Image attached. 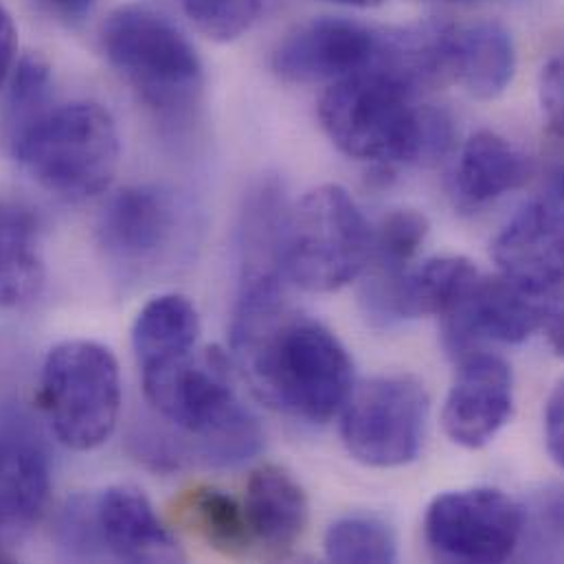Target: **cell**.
Returning <instances> with one entry per match:
<instances>
[{
  "label": "cell",
  "mask_w": 564,
  "mask_h": 564,
  "mask_svg": "<svg viewBox=\"0 0 564 564\" xmlns=\"http://www.w3.org/2000/svg\"><path fill=\"white\" fill-rule=\"evenodd\" d=\"M231 347L258 398L299 420L327 422L354 389L351 358L336 334L285 303L234 314Z\"/></svg>",
  "instance_id": "6da1fadb"
},
{
  "label": "cell",
  "mask_w": 564,
  "mask_h": 564,
  "mask_svg": "<svg viewBox=\"0 0 564 564\" xmlns=\"http://www.w3.org/2000/svg\"><path fill=\"white\" fill-rule=\"evenodd\" d=\"M141 376L152 409L178 431L176 437L161 433L170 470L189 459L238 466L260 453L262 426L238 400L223 349H194L181 360L143 369Z\"/></svg>",
  "instance_id": "7a4b0ae2"
},
{
  "label": "cell",
  "mask_w": 564,
  "mask_h": 564,
  "mask_svg": "<svg viewBox=\"0 0 564 564\" xmlns=\"http://www.w3.org/2000/svg\"><path fill=\"white\" fill-rule=\"evenodd\" d=\"M13 159L48 194L86 200L117 174L121 141L112 115L95 101L46 108L13 130Z\"/></svg>",
  "instance_id": "3957f363"
},
{
  "label": "cell",
  "mask_w": 564,
  "mask_h": 564,
  "mask_svg": "<svg viewBox=\"0 0 564 564\" xmlns=\"http://www.w3.org/2000/svg\"><path fill=\"white\" fill-rule=\"evenodd\" d=\"M110 66L161 117L189 115L203 95L205 70L189 37L159 9L141 2L117 7L101 26Z\"/></svg>",
  "instance_id": "277c9868"
},
{
  "label": "cell",
  "mask_w": 564,
  "mask_h": 564,
  "mask_svg": "<svg viewBox=\"0 0 564 564\" xmlns=\"http://www.w3.org/2000/svg\"><path fill=\"white\" fill-rule=\"evenodd\" d=\"M415 95L398 77L369 66L327 86L318 119L343 154L387 174L395 165H415L422 108Z\"/></svg>",
  "instance_id": "5b68a950"
},
{
  "label": "cell",
  "mask_w": 564,
  "mask_h": 564,
  "mask_svg": "<svg viewBox=\"0 0 564 564\" xmlns=\"http://www.w3.org/2000/svg\"><path fill=\"white\" fill-rule=\"evenodd\" d=\"M371 258V227L338 185H321L290 207L283 238V278L307 292L354 282Z\"/></svg>",
  "instance_id": "8992f818"
},
{
  "label": "cell",
  "mask_w": 564,
  "mask_h": 564,
  "mask_svg": "<svg viewBox=\"0 0 564 564\" xmlns=\"http://www.w3.org/2000/svg\"><path fill=\"white\" fill-rule=\"evenodd\" d=\"M40 398L55 437L70 451H95L110 440L121 413V373L101 343L55 345L42 365Z\"/></svg>",
  "instance_id": "52a82bcc"
},
{
  "label": "cell",
  "mask_w": 564,
  "mask_h": 564,
  "mask_svg": "<svg viewBox=\"0 0 564 564\" xmlns=\"http://www.w3.org/2000/svg\"><path fill=\"white\" fill-rule=\"evenodd\" d=\"M426 420L429 395L417 378L376 376L351 389L343 406L340 435L360 464L398 468L420 455Z\"/></svg>",
  "instance_id": "ba28073f"
},
{
  "label": "cell",
  "mask_w": 564,
  "mask_h": 564,
  "mask_svg": "<svg viewBox=\"0 0 564 564\" xmlns=\"http://www.w3.org/2000/svg\"><path fill=\"white\" fill-rule=\"evenodd\" d=\"M523 508L495 488L440 495L426 510L424 539L444 563L499 564L521 547Z\"/></svg>",
  "instance_id": "9c48e42d"
},
{
  "label": "cell",
  "mask_w": 564,
  "mask_h": 564,
  "mask_svg": "<svg viewBox=\"0 0 564 564\" xmlns=\"http://www.w3.org/2000/svg\"><path fill=\"white\" fill-rule=\"evenodd\" d=\"M185 231V207L163 185H132L117 192L97 223L106 260L132 278L165 267L176 256Z\"/></svg>",
  "instance_id": "30bf717a"
},
{
  "label": "cell",
  "mask_w": 564,
  "mask_h": 564,
  "mask_svg": "<svg viewBox=\"0 0 564 564\" xmlns=\"http://www.w3.org/2000/svg\"><path fill=\"white\" fill-rule=\"evenodd\" d=\"M444 347L464 358L484 340L517 345L543 329L563 351V303L545 301L503 275L481 278L466 299L444 316Z\"/></svg>",
  "instance_id": "8fae6325"
},
{
  "label": "cell",
  "mask_w": 564,
  "mask_h": 564,
  "mask_svg": "<svg viewBox=\"0 0 564 564\" xmlns=\"http://www.w3.org/2000/svg\"><path fill=\"white\" fill-rule=\"evenodd\" d=\"M501 275L528 292L563 303V174L556 170L547 192L523 205L492 245Z\"/></svg>",
  "instance_id": "7c38bea8"
},
{
  "label": "cell",
  "mask_w": 564,
  "mask_h": 564,
  "mask_svg": "<svg viewBox=\"0 0 564 564\" xmlns=\"http://www.w3.org/2000/svg\"><path fill=\"white\" fill-rule=\"evenodd\" d=\"M378 31L345 18H316L296 26L273 53V70L283 82H338L371 66Z\"/></svg>",
  "instance_id": "4fadbf2b"
},
{
  "label": "cell",
  "mask_w": 564,
  "mask_h": 564,
  "mask_svg": "<svg viewBox=\"0 0 564 564\" xmlns=\"http://www.w3.org/2000/svg\"><path fill=\"white\" fill-rule=\"evenodd\" d=\"M514 409V378L510 365L484 351L462 358L448 391L442 422L446 435L464 448H484L510 422Z\"/></svg>",
  "instance_id": "5bb4252c"
},
{
  "label": "cell",
  "mask_w": 564,
  "mask_h": 564,
  "mask_svg": "<svg viewBox=\"0 0 564 564\" xmlns=\"http://www.w3.org/2000/svg\"><path fill=\"white\" fill-rule=\"evenodd\" d=\"M51 492V459L40 433L20 415L0 422V534L33 525Z\"/></svg>",
  "instance_id": "9a60e30c"
},
{
  "label": "cell",
  "mask_w": 564,
  "mask_h": 564,
  "mask_svg": "<svg viewBox=\"0 0 564 564\" xmlns=\"http://www.w3.org/2000/svg\"><path fill=\"white\" fill-rule=\"evenodd\" d=\"M93 499L106 556L123 563H183V550L141 490L110 486Z\"/></svg>",
  "instance_id": "2e32d148"
},
{
  "label": "cell",
  "mask_w": 564,
  "mask_h": 564,
  "mask_svg": "<svg viewBox=\"0 0 564 564\" xmlns=\"http://www.w3.org/2000/svg\"><path fill=\"white\" fill-rule=\"evenodd\" d=\"M534 172L528 154L492 130L473 134L462 148L453 172L455 205L475 214L510 192L521 189Z\"/></svg>",
  "instance_id": "e0dca14e"
},
{
  "label": "cell",
  "mask_w": 564,
  "mask_h": 564,
  "mask_svg": "<svg viewBox=\"0 0 564 564\" xmlns=\"http://www.w3.org/2000/svg\"><path fill=\"white\" fill-rule=\"evenodd\" d=\"M290 205L280 178L258 181L245 196L238 220L240 285L283 282V238Z\"/></svg>",
  "instance_id": "ac0fdd59"
},
{
  "label": "cell",
  "mask_w": 564,
  "mask_h": 564,
  "mask_svg": "<svg viewBox=\"0 0 564 564\" xmlns=\"http://www.w3.org/2000/svg\"><path fill=\"white\" fill-rule=\"evenodd\" d=\"M517 51L510 31L492 20L451 26L446 46L448 79L477 99H497L512 84Z\"/></svg>",
  "instance_id": "d6986e66"
},
{
  "label": "cell",
  "mask_w": 564,
  "mask_h": 564,
  "mask_svg": "<svg viewBox=\"0 0 564 564\" xmlns=\"http://www.w3.org/2000/svg\"><path fill=\"white\" fill-rule=\"evenodd\" d=\"M242 508L251 536L273 552L290 550L303 536L310 514L303 488L280 466L251 475Z\"/></svg>",
  "instance_id": "ffe728a7"
},
{
  "label": "cell",
  "mask_w": 564,
  "mask_h": 564,
  "mask_svg": "<svg viewBox=\"0 0 564 564\" xmlns=\"http://www.w3.org/2000/svg\"><path fill=\"white\" fill-rule=\"evenodd\" d=\"M200 318L183 294H159L137 314L132 347L141 371L189 356L196 349Z\"/></svg>",
  "instance_id": "44dd1931"
},
{
  "label": "cell",
  "mask_w": 564,
  "mask_h": 564,
  "mask_svg": "<svg viewBox=\"0 0 564 564\" xmlns=\"http://www.w3.org/2000/svg\"><path fill=\"white\" fill-rule=\"evenodd\" d=\"M40 227L20 205L0 200V307H22L44 285Z\"/></svg>",
  "instance_id": "7402d4cb"
},
{
  "label": "cell",
  "mask_w": 564,
  "mask_h": 564,
  "mask_svg": "<svg viewBox=\"0 0 564 564\" xmlns=\"http://www.w3.org/2000/svg\"><path fill=\"white\" fill-rule=\"evenodd\" d=\"M178 519L209 547L225 556H242L251 547V530L245 508L227 492L196 486L176 501Z\"/></svg>",
  "instance_id": "603a6c76"
},
{
  "label": "cell",
  "mask_w": 564,
  "mask_h": 564,
  "mask_svg": "<svg viewBox=\"0 0 564 564\" xmlns=\"http://www.w3.org/2000/svg\"><path fill=\"white\" fill-rule=\"evenodd\" d=\"M429 236V220L415 209L391 212L376 231H371V278L393 282L409 271V264Z\"/></svg>",
  "instance_id": "cb8c5ba5"
},
{
  "label": "cell",
  "mask_w": 564,
  "mask_h": 564,
  "mask_svg": "<svg viewBox=\"0 0 564 564\" xmlns=\"http://www.w3.org/2000/svg\"><path fill=\"white\" fill-rule=\"evenodd\" d=\"M325 556L340 564H389L398 561L393 530L376 517H345L325 532Z\"/></svg>",
  "instance_id": "d4e9b609"
},
{
  "label": "cell",
  "mask_w": 564,
  "mask_h": 564,
  "mask_svg": "<svg viewBox=\"0 0 564 564\" xmlns=\"http://www.w3.org/2000/svg\"><path fill=\"white\" fill-rule=\"evenodd\" d=\"M521 543L532 561H558L563 552V495L558 488L541 490L523 508Z\"/></svg>",
  "instance_id": "484cf974"
},
{
  "label": "cell",
  "mask_w": 564,
  "mask_h": 564,
  "mask_svg": "<svg viewBox=\"0 0 564 564\" xmlns=\"http://www.w3.org/2000/svg\"><path fill=\"white\" fill-rule=\"evenodd\" d=\"M192 22L216 42L245 35L258 20L262 0H181Z\"/></svg>",
  "instance_id": "4316f807"
},
{
  "label": "cell",
  "mask_w": 564,
  "mask_h": 564,
  "mask_svg": "<svg viewBox=\"0 0 564 564\" xmlns=\"http://www.w3.org/2000/svg\"><path fill=\"white\" fill-rule=\"evenodd\" d=\"M9 108L13 128L46 110L51 95V66L35 53L22 55L9 75Z\"/></svg>",
  "instance_id": "83f0119b"
},
{
  "label": "cell",
  "mask_w": 564,
  "mask_h": 564,
  "mask_svg": "<svg viewBox=\"0 0 564 564\" xmlns=\"http://www.w3.org/2000/svg\"><path fill=\"white\" fill-rule=\"evenodd\" d=\"M59 547L73 561H99L106 556L97 519H95V499L86 495H75L68 499L59 512L55 530Z\"/></svg>",
  "instance_id": "f1b7e54d"
},
{
  "label": "cell",
  "mask_w": 564,
  "mask_h": 564,
  "mask_svg": "<svg viewBox=\"0 0 564 564\" xmlns=\"http://www.w3.org/2000/svg\"><path fill=\"white\" fill-rule=\"evenodd\" d=\"M541 106L547 117L550 128L561 137L563 134V59L552 57L541 73Z\"/></svg>",
  "instance_id": "f546056e"
},
{
  "label": "cell",
  "mask_w": 564,
  "mask_h": 564,
  "mask_svg": "<svg viewBox=\"0 0 564 564\" xmlns=\"http://www.w3.org/2000/svg\"><path fill=\"white\" fill-rule=\"evenodd\" d=\"M545 437L547 451L552 459L563 466L564 464V387L558 384L550 395L547 411H545Z\"/></svg>",
  "instance_id": "4dcf8cb0"
},
{
  "label": "cell",
  "mask_w": 564,
  "mask_h": 564,
  "mask_svg": "<svg viewBox=\"0 0 564 564\" xmlns=\"http://www.w3.org/2000/svg\"><path fill=\"white\" fill-rule=\"evenodd\" d=\"M15 51H18V31L11 13L0 2V88L7 84L15 66Z\"/></svg>",
  "instance_id": "1f68e13d"
},
{
  "label": "cell",
  "mask_w": 564,
  "mask_h": 564,
  "mask_svg": "<svg viewBox=\"0 0 564 564\" xmlns=\"http://www.w3.org/2000/svg\"><path fill=\"white\" fill-rule=\"evenodd\" d=\"M97 0H42V4L59 20L75 24L84 20Z\"/></svg>",
  "instance_id": "d6a6232c"
},
{
  "label": "cell",
  "mask_w": 564,
  "mask_h": 564,
  "mask_svg": "<svg viewBox=\"0 0 564 564\" xmlns=\"http://www.w3.org/2000/svg\"><path fill=\"white\" fill-rule=\"evenodd\" d=\"M329 2H338V4H347V7L367 9V7H378V4H382L384 0H329Z\"/></svg>",
  "instance_id": "836d02e7"
},
{
  "label": "cell",
  "mask_w": 564,
  "mask_h": 564,
  "mask_svg": "<svg viewBox=\"0 0 564 564\" xmlns=\"http://www.w3.org/2000/svg\"><path fill=\"white\" fill-rule=\"evenodd\" d=\"M442 2H470V0H442Z\"/></svg>",
  "instance_id": "e575fe53"
}]
</instances>
